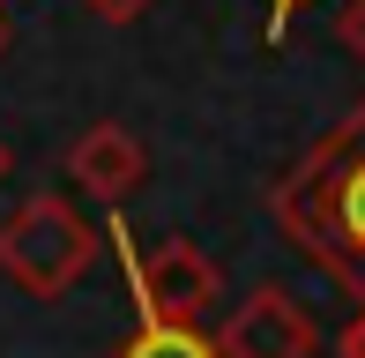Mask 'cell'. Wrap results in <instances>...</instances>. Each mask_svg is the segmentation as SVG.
<instances>
[{"mask_svg": "<svg viewBox=\"0 0 365 358\" xmlns=\"http://www.w3.org/2000/svg\"><path fill=\"white\" fill-rule=\"evenodd\" d=\"M269 209H276L291 247L313 254L365 306V97L336 127L313 135V150L276 179Z\"/></svg>", "mask_w": 365, "mask_h": 358, "instance_id": "obj_1", "label": "cell"}, {"mask_svg": "<svg viewBox=\"0 0 365 358\" xmlns=\"http://www.w3.org/2000/svg\"><path fill=\"white\" fill-rule=\"evenodd\" d=\"M97 247H105V232H97L75 202L30 194V202L0 224V276L23 284L30 299H60V291H75L82 276H90Z\"/></svg>", "mask_w": 365, "mask_h": 358, "instance_id": "obj_2", "label": "cell"}, {"mask_svg": "<svg viewBox=\"0 0 365 358\" xmlns=\"http://www.w3.org/2000/svg\"><path fill=\"white\" fill-rule=\"evenodd\" d=\"M112 247H120V262L127 276H135V306H142V321H172V329H202V314L217 306V262H209L194 239H164V247H135L127 239V224H112Z\"/></svg>", "mask_w": 365, "mask_h": 358, "instance_id": "obj_3", "label": "cell"}, {"mask_svg": "<svg viewBox=\"0 0 365 358\" xmlns=\"http://www.w3.org/2000/svg\"><path fill=\"white\" fill-rule=\"evenodd\" d=\"M313 344H321V329H313V314L284 284H254L231 306V321L217 329L224 358H313Z\"/></svg>", "mask_w": 365, "mask_h": 358, "instance_id": "obj_4", "label": "cell"}, {"mask_svg": "<svg viewBox=\"0 0 365 358\" xmlns=\"http://www.w3.org/2000/svg\"><path fill=\"white\" fill-rule=\"evenodd\" d=\"M68 179L90 202H105V209H120L127 194L149 179V150L135 135H127L120 120H97V127H82V135L68 142Z\"/></svg>", "mask_w": 365, "mask_h": 358, "instance_id": "obj_5", "label": "cell"}, {"mask_svg": "<svg viewBox=\"0 0 365 358\" xmlns=\"http://www.w3.org/2000/svg\"><path fill=\"white\" fill-rule=\"evenodd\" d=\"M112 358H224L217 351V336H202V329H172V321H142L135 336H127Z\"/></svg>", "mask_w": 365, "mask_h": 358, "instance_id": "obj_6", "label": "cell"}, {"mask_svg": "<svg viewBox=\"0 0 365 358\" xmlns=\"http://www.w3.org/2000/svg\"><path fill=\"white\" fill-rule=\"evenodd\" d=\"M336 45L351 60H365V0H343V8H336Z\"/></svg>", "mask_w": 365, "mask_h": 358, "instance_id": "obj_7", "label": "cell"}, {"mask_svg": "<svg viewBox=\"0 0 365 358\" xmlns=\"http://www.w3.org/2000/svg\"><path fill=\"white\" fill-rule=\"evenodd\" d=\"M82 8H90L97 23H135V15L149 8V0H82Z\"/></svg>", "mask_w": 365, "mask_h": 358, "instance_id": "obj_8", "label": "cell"}, {"mask_svg": "<svg viewBox=\"0 0 365 358\" xmlns=\"http://www.w3.org/2000/svg\"><path fill=\"white\" fill-rule=\"evenodd\" d=\"M336 358H365V306L351 321H343V336H336Z\"/></svg>", "mask_w": 365, "mask_h": 358, "instance_id": "obj_9", "label": "cell"}, {"mask_svg": "<svg viewBox=\"0 0 365 358\" xmlns=\"http://www.w3.org/2000/svg\"><path fill=\"white\" fill-rule=\"evenodd\" d=\"M298 8H306V0H269V38H284V23H291Z\"/></svg>", "mask_w": 365, "mask_h": 358, "instance_id": "obj_10", "label": "cell"}, {"mask_svg": "<svg viewBox=\"0 0 365 358\" xmlns=\"http://www.w3.org/2000/svg\"><path fill=\"white\" fill-rule=\"evenodd\" d=\"M15 172V150H8V142H0V179H8Z\"/></svg>", "mask_w": 365, "mask_h": 358, "instance_id": "obj_11", "label": "cell"}, {"mask_svg": "<svg viewBox=\"0 0 365 358\" xmlns=\"http://www.w3.org/2000/svg\"><path fill=\"white\" fill-rule=\"evenodd\" d=\"M0 45H8V0H0Z\"/></svg>", "mask_w": 365, "mask_h": 358, "instance_id": "obj_12", "label": "cell"}]
</instances>
